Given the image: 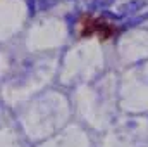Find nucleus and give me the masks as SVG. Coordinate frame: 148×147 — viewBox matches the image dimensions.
Segmentation results:
<instances>
[{
	"label": "nucleus",
	"mask_w": 148,
	"mask_h": 147,
	"mask_svg": "<svg viewBox=\"0 0 148 147\" xmlns=\"http://www.w3.org/2000/svg\"><path fill=\"white\" fill-rule=\"evenodd\" d=\"M145 5V0H129V2H126V3H122L121 7H119V17H122V16H129V14H134V12H138L141 7Z\"/></svg>",
	"instance_id": "nucleus-1"
},
{
	"label": "nucleus",
	"mask_w": 148,
	"mask_h": 147,
	"mask_svg": "<svg viewBox=\"0 0 148 147\" xmlns=\"http://www.w3.org/2000/svg\"><path fill=\"white\" fill-rule=\"evenodd\" d=\"M115 0H91L90 2V5H88V9L90 10H103V9H107L109 5H112Z\"/></svg>",
	"instance_id": "nucleus-2"
},
{
	"label": "nucleus",
	"mask_w": 148,
	"mask_h": 147,
	"mask_svg": "<svg viewBox=\"0 0 148 147\" xmlns=\"http://www.w3.org/2000/svg\"><path fill=\"white\" fill-rule=\"evenodd\" d=\"M55 2H57V0H40V2H38V7H40L41 10H45V9H48V7L55 5Z\"/></svg>",
	"instance_id": "nucleus-3"
},
{
	"label": "nucleus",
	"mask_w": 148,
	"mask_h": 147,
	"mask_svg": "<svg viewBox=\"0 0 148 147\" xmlns=\"http://www.w3.org/2000/svg\"><path fill=\"white\" fill-rule=\"evenodd\" d=\"M35 2H36V0H28V7H29V14H31V16L35 14V7H36Z\"/></svg>",
	"instance_id": "nucleus-4"
}]
</instances>
